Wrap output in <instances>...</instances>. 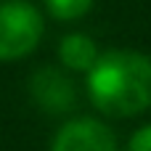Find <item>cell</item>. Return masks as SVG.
<instances>
[{"label": "cell", "instance_id": "cell-6", "mask_svg": "<svg viewBox=\"0 0 151 151\" xmlns=\"http://www.w3.org/2000/svg\"><path fill=\"white\" fill-rule=\"evenodd\" d=\"M96 0H42L45 11L58 19V21H77L82 19L90 8H93Z\"/></svg>", "mask_w": 151, "mask_h": 151}, {"label": "cell", "instance_id": "cell-5", "mask_svg": "<svg viewBox=\"0 0 151 151\" xmlns=\"http://www.w3.org/2000/svg\"><path fill=\"white\" fill-rule=\"evenodd\" d=\"M56 56H58V64L66 69V72H82L88 74L90 66L98 61L101 50L96 45V40L85 32H69L58 40V48H56Z\"/></svg>", "mask_w": 151, "mask_h": 151}, {"label": "cell", "instance_id": "cell-4", "mask_svg": "<svg viewBox=\"0 0 151 151\" xmlns=\"http://www.w3.org/2000/svg\"><path fill=\"white\" fill-rule=\"evenodd\" d=\"M29 90H32V98L37 101V106H42L45 111H69L74 106V85L56 66H45V69L35 72Z\"/></svg>", "mask_w": 151, "mask_h": 151}, {"label": "cell", "instance_id": "cell-7", "mask_svg": "<svg viewBox=\"0 0 151 151\" xmlns=\"http://www.w3.org/2000/svg\"><path fill=\"white\" fill-rule=\"evenodd\" d=\"M127 151H151V122L149 125H141V127L130 135Z\"/></svg>", "mask_w": 151, "mask_h": 151}, {"label": "cell", "instance_id": "cell-3", "mask_svg": "<svg viewBox=\"0 0 151 151\" xmlns=\"http://www.w3.org/2000/svg\"><path fill=\"white\" fill-rule=\"evenodd\" d=\"M50 151H119V143L106 122L96 117H74L56 130Z\"/></svg>", "mask_w": 151, "mask_h": 151}, {"label": "cell", "instance_id": "cell-2", "mask_svg": "<svg viewBox=\"0 0 151 151\" xmlns=\"http://www.w3.org/2000/svg\"><path fill=\"white\" fill-rule=\"evenodd\" d=\"M45 35L42 11L29 0H0V61L11 64L37 50Z\"/></svg>", "mask_w": 151, "mask_h": 151}, {"label": "cell", "instance_id": "cell-1", "mask_svg": "<svg viewBox=\"0 0 151 151\" xmlns=\"http://www.w3.org/2000/svg\"><path fill=\"white\" fill-rule=\"evenodd\" d=\"M90 104L106 117H138L151 109V56L133 48H111L85 74Z\"/></svg>", "mask_w": 151, "mask_h": 151}]
</instances>
